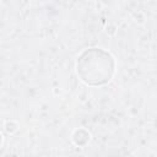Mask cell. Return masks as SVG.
<instances>
[{
  "label": "cell",
  "instance_id": "6da1fadb",
  "mask_svg": "<svg viewBox=\"0 0 157 157\" xmlns=\"http://www.w3.org/2000/svg\"><path fill=\"white\" fill-rule=\"evenodd\" d=\"M113 70L112 56L101 49L86 50L77 61V72L90 85H101L109 81Z\"/></svg>",
  "mask_w": 157,
  "mask_h": 157
},
{
  "label": "cell",
  "instance_id": "7a4b0ae2",
  "mask_svg": "<svg viewBox=\"0 0 157 157\" xmlns=\"http://www.w3.org/2000/svg\"><path fill=\"white\" fill-rule=\"evenodd\" d=\"M0 141H1V137H0Z\"/></svg>",
  "mask_w": 157,
  "mask_h": 157
}]
</instances>
